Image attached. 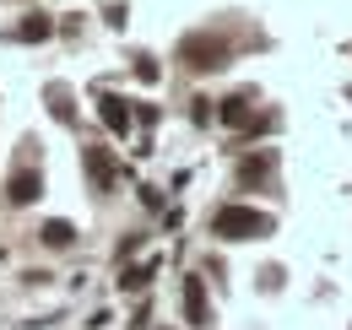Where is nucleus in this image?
<instances>
[{
	"label": "nucleus",
	"mask_w": 352,
	"mask_h": 330,
	"mask_svg": "<svg viewBox=\"0 0 352 330\" xmlns=\"http://www.w3.org/2000/svg\"><path fill=\"white\" fill-rule=\"evenodd\" d=\"M212 233L217 239H265L271 233V217L265 211H255V206H222L217 217H212Z\"/></svg>",
	"instance_id": "obj_1"
},
{
	"label": "nucleus",
	"mask_w": 352,
	"mask_h": 330,
	"mask_svg": "<svg viewBox=\"0 0 352 330\" xmlns=\"http://www.w3.org/2000/svg\"><path fill=\"white\" fill-rule=\"evenodd\" d=\"M184 65H190V71H217V65H228V43L212 38V33L184 38Z\"/></svg>",
	"instance_id": "obj_2"
},
{
	"label": "nucleus",
	"mask_w": 352,
	"mask_h": 330,
	"mask_svg": "<svg viewBox=\"0 0 352 330\" xmlns=\"http://www.w3.org/2000/svg\"><path fill=\"white\" fill-rule=\"evenodd\" d=\"M6 195H11V206H33V201L44 195V179H38V168H16Z\"/></svg>",
	"instance_id": "obj_3"
},
{
	"label": "nucleus",
	"mask_w": 352,
	"mask_h": 330,
	"mask_svg": "<svg viewBox=\"0 0 352 330\" xmlns=\"http://www.w3.org/2000/svg\"><path fill=\"white\" fill-rule=\"evenodd\" d=\"M87 179H92V190H98V195H109V190H114V157H109L103 146H87Z\"/></svg>",
	"instance_id": "obj_4"
},
{
	"label": "nucleus",
	"mask_w": 352,
	"mask_h": 330,
	"mask_svg": "<svg viewBox=\"0 0 352 330\" xmlns=\"http://www.w3.org/2000/svg\"><path fill=\"white\" fill-rule=\"evenodd\" d=\"M184 314H190V325H206V320H212V314H206V287H201V276L184 282Z\"/></svg>",
	"instance_id": "obj_5"
},
{
	"label": "nucleus",
	"mask_w": 352,
	"mask_h": 330,
	"mask_svg": "<svg viewBox=\"0 0 352 330\" xmlns=\"http://www.w3.org/2000/svg\"><path fill=\"white\" fill-rule=\"evenodd\" d=\"M98 120L109 124L114 135H125V130H131V109H125V98H103V103H98Z\"/></svg>",
	"instance_id": "obj_6"
},
{
	"label": "nucleus",
	"mask_w": 352,
	"mask_h": 330,
	"mask_svg": "<svg viewBox=\"0 0 352 330\" xmlns=\"http://www.w3.org/2000/svg\"><path fill=\"white\" fill-rule=\"evenodd\" d=\"M49 33H54V22H49L44 11H33V16H28L22 28H16V38H22V43H44Z\"/></svg>",
	"instance_id": "obj_7"
},
{
	"label": "nucleus",
	"mask_w": 352,
	"mask_h": 330,
	"mask_svg": "<svg viewBox=\"0 0 352 330\" xmlns=\"http://www.w3.org/2000/svg\"><path fill=\"white\" fill-rule=\"evenodd\" d=\"M44 244H49V249H71V244H76V228L54 217V222H44Z\"/></svg>",
	"instance_id": "obj_8"
},
{
	"label": "nucleus",
	"mask_w": 352,
	"mask_h": 330,
	"mask_svg": "<svg viewBox=\"0 0 352 330\" xmlns=\"http://www.w3.org/2000/svg\"><path fill=\"white\" fill-rule=\"evenodd\" d=\"M217 114H222V124H233V130H244V124H250V98H228V103H222Z\"/></svg>",
	"instance_id": "obj_9"
},
{
	"label": "nucleus",
	"mask_w": 352,
	"mask_h": 330,
	"mask_svg": "<svg viewBox=\"0 0 352 330\" xmlns=\"http://www.w3.org/2000/svg\"><path fill=\"white\" fill-rule=\"evenodd\" d=\"M152 276H157V260H152V265H131V271H125V292H141Z\"/></svg>",
	"instance_id": "obj_10"
},
{
	"label": "nucleus",
	"mask_w": 352,
	"mask_h": 330,
	"mask_svg": "<svg viewBox=\"0 0 352 330\" xmlns=\"http://www.w3.org/2000/svg\"><path fill=\"white\" fill-rule=\"evenodd\" d=\"M135 76H141V82H157V60H146V54H141V65H135Z\"/></svg>",
	"instance_id": "obj_11"
}]
</instances>
